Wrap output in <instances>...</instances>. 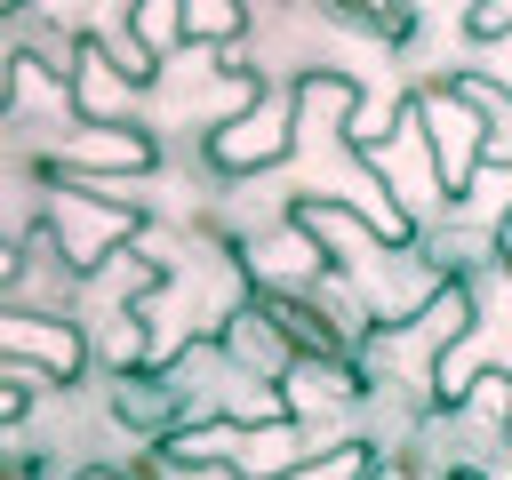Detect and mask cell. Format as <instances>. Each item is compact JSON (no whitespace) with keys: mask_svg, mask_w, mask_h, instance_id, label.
I'll list each match as a JSON object with an SVG mask.
<instances>
[{"mask_svg":"<svg viewBox=\"0 0 512 480\" xmlns=\"http://www.w3.org/2000/svg\"><path fill=\"white\" fill-rule=\"evenodd\" d=\"M408 112H416V128H424V160H432V176H440V192L448 200H464L472 192V176L488 168V112L456 88V80H424L416 96H408Z\"/></svg>","mask_w":512,"mask_h":480,"instance_id":"1","label":"cell"},{"mask_svg":"<svg viewBox=\"0 0 512 480\" xmlns=\"http://www.w3.org/2000/svg\"><path fill=\"white\" fill-rule=\"evenodd\" d=\"M288 144H296V96H264V88L200 136V152H208L216 176H256V168H272Z\"/></svg>","mask_w":512,"mask_h":480,"instance_id":"2","label":"cell"},{"mask_svg":"<svg viewBox=\"0 0 512 480\" xmlns=\"http://www.w3.org/2000/svg\"><path fill=\"white\" fill-rule=\"evenodd\" d=\"M0 352H8V368H32L40 384H64V392L88 368V336L56 312H0Z\"/></svg>","mask_w":512,"mask_h":480,"instance_id":"3","label":"cell"},{"mask_svg":"<svg viewBox=\"0 0 512 480\" xmlns=\"http://www.w3.org/2000/svg\"><path fill=\"white\" fill-rule=\"evenodd\" d=\"M64 80H72V112L88 120V128H112V120H128V64H112V40L104 32H80L72 40V64H64Z\"/></svg>","mask_w":512,"mask_h":480,"instance_id":"4","label":"cell"},{"mask_svg":"<svg viewBox=\"0 0 512 480\" xmlns=\"http://www.w3.org/2000/svg\"><path fill=\"white\" fill-rule=\"evenodd\" d=\"M152 160H160L152 128H136V120H112V128H88V136H72L56 160H40V176H104V168H128V176H144Z\"/></svg>","mask_w":512,"mask_h":480,"instance_id":"5","label":"cell"},{"mask_svg":"<svg viewBox=\"0 0 512 480\" xmlns=\"http://www.w3.org/2000/svg\"><path fill=\"white\" fill-rule=\"evenodd\" d=\"M216 352H224L232 368H248V376H264V384H280V376L296 368V352H288V336L272 328V312H264L256 296H240V304H224V320H216Z\"/></svg>","mask_w":512,"mask_h":480,"instance_id":"6","label":"cell"},{"mask_svg":"<svg viewBox=\"0 0 512 480\" xmlns=\"http://www.w3.org/2000/svg\"><path fill=\"white\" fill-rule=\"evenodd\" d=\"M320 448H312V432L296 424V416H264V424H248L240 432V448H232V480H296L304 464H312Z\"/></svg>","mask_w":512,"mask_h":480,"instance_id":"7","label":"cell"},{"mask_svg":"<svg viewBox=\"0 0 512 480\" xmlns=\"http://www.w3.org/2000/svg\"><path fill=\"white\" fill-rule=\"evenodd\" d=\"M320 16H336L344 32H368L384 48H400L416 32V0H320Z\"/></svg>","mask_w":512,"mask_h":480,"instance_id":"8","label":"cell"},{"mask_svg":"<svg viewBox=\"0 0 512 480\" xmlns=\"http://www.w3.org/2000/svg\"><path fill=\"white\" fill-rule=\"evenodd\" d=\"M128 32L144 56H168L184 40V0H128Z\"/></svg>","mask_w":512,"mask_h":480,"instance_id":"9","label":"cell"},{"mask_svg":"<svg viewBox=\"0 0 512 480\" xmlns=\"http://www.w3.org/2000/svg\"><path fill=\"white\" fill-rule=\"evenodd\" d=\"M464 32H472V40L512 32V0H472V8H464Z\"/></svg>","mask_w":512,"mask_h":480,"instance_id":"10","label":"cell"},{"mask_svg":"<svg viewBox=\"0 0 512 480\" xmlns=\"http://www.w3.org/2000/svg\"><path fill=\"white\" fill-rule=\"evenodd\" d=\"M480 56H472V72H488L496 88H512V32H496V40H472Z\"/></svg>","mask_w":512,"mask_h":480,"instance_id":"11","label":"cell"},{"mask_svg":"<svg viewBox=\"0 0 512 480\" xmlns=\"http://www.w3.org/2000/svg\"><path fill=\"white\" fill-rule=\"evenodd\" d=\"M64 480H128V472H104V464H88V472H64Z\"/></svg>","mask_w":512,"mask_h":480,"instance_id":"12","label":"cell"},{"mask_svg":"<svg viewBox=\"0 0 512 480\" xmlns=\"http://www.w3.org/2000/svg\"><path fill=\"white\" fill-rule=\"evenodd\" d=\"M448 480H488V472H472V464H456V472H448Z\"/></svg>","mask_w":512,"mask_h":480,"instance_id":"13","label":"cell"},{"mask_svg":"<svg viewBox=\"0 0 512 480\" xmlns=\"http://www.w3.org/2000/svg\"><path fill=\"white\" fill-rule=\"evenodd\" d=\"M0 8H24V0H0Z\"/></svg>","mask_w":512,"mask_h":480,"instance_id":"14","label":"cell"}]
</instances>
